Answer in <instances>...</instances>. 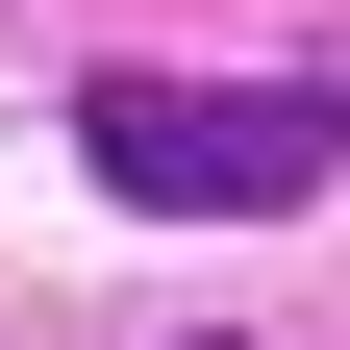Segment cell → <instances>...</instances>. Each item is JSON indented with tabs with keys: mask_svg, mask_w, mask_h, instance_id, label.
Instances as JSON below:
<instances>
[{
	"mask_svg": "<svg viewBox=\"0 0 350 350\" xmlns=\"http://www.w3.org/2000/svg\"><path fill=\"white\" fill-rule=\"evenodd\" d=\"M75 175L150 200V226H275L350 175V75H100L75 100Z\"/></svg>",
	"mask_w": 350,
	"mask_h": 350,
	"instance_id": "cell-1",
	"label": "cell"
}]
</instances>
